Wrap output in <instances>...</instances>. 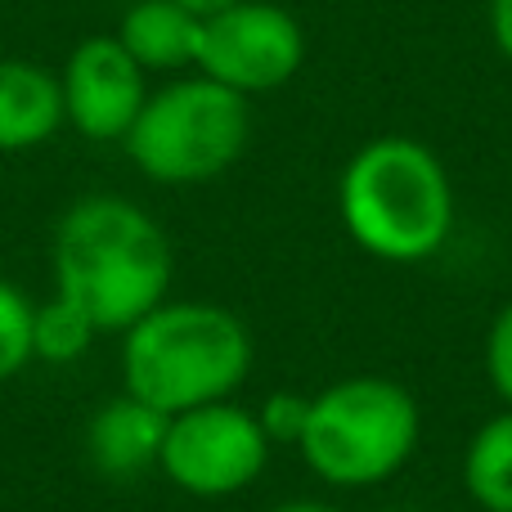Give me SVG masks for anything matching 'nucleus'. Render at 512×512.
Wrapping results in <instances>:
<instances>
[{"mask_svg": "<svg viewBox=\"0 0 512 512\" xmlns=\"http://www.w3.org/2000/svg\"><path fill=\"white\" fill-rule=\"evenodd\" d=\"M54 274L95 328H131L167 297V234L126 198H81L54 234Z\"/></svg>", "mask_w": 512, "mask_h": 512, "instance_id": "f257e3e1", "label": "nucleus"}, {"mask_svg": "<svg viewBox=\"0 0 512 512\" xmlns=\"http://www.w3.org/2000/svg\"><path fill=\"white\" fill-rule=\"evenodd\" d=\"M306 414H310V400L279 391V396H270V405H265V414H261V432L270 436V441H301Z\"/></svg>", "mask_w": 512, "mask_h": 512, "instance_id": "2eb2a0df", "label": "nucleus"}, {"mask_svg": "<svg viewBox=\"0 0 512 512\" xmlns=\"http://www.w3.org/2000/svg\"><path fill=\"white\" fill-rule=\"evenodd\" d=\"M248 144V104L212 77L176 81L144 99L126 131V153L149 180L198 185L230 167Z\"/></svg>", "mask_w": 512, "mask_h": 512, "instance_id": "39448f33", "label": "nucleus"}, {"mask_svg": "<svg viewBox=\"0 0 512 512\" xmlns=\"http://www.w3.org/2000/svg\"><path fill=\"white\" fill-rule=\"evenodd\" d=\"M252 364L248 328L221 306L180 301V306H153L131 324L122 346L126 396L162 409H185L225 400Z\"/></svg>", "mask_w": 512, "mask_h": 512, "instance_id": "f03ea898", "label": "nucleus"}, {"mask_svg": "<svg viewBox=\"0 0 512 512\" xmlns=\"http://www.w3.org/2000/svg\"><path fill=\"white\" fill-rule=\"evenodd\" d=\"M274 512H337V508H324V504H283Z\"/></svg>", "mask_w": 512, "mask_h": 512, "instance_id": "6ab92c4d", "label": "nucleus"}, {"mask_svg": "<svg viewBox=\"0 0 512 512\" xmlns=\"http://www.w3.org/2000/svg\"><path fill=\"white\" fill-rule=\"evenodd\" d=\"M63 117L86 140H126L144 108V68L117 36H90L63 68Z\"/></svg>", "mask_w": 512, "mask_h": 512, "instance_id": "6e6552de", "label": "nucleus"}, {"mask_svg": "<svg viewBox=\"0 0 512 512\" xmlns=\"http://www.w3.org/2000/svg\"><path fill=\"white\" fill-rule=\"evenodd\" d=\"M490 18H495L499 45H504V54L512 59V0H495V5H490Z\"/></svg>", "mask_w": 512, "mask_h": 512, "instance_id": "f3484780", "label": "nucleus"}, {"mask_svg": "<svg viewBox=\"0 0 512 512\" xmlns=\"http://www.w3.org/2000/svg\"><path fill=\"white\" fill-rule=\"evenodd\" d=\"M301 27L279 5L234 0L203 18L198 68L230 90H274L301 68Z\"/></svg>", "mask_w": 512, "mask_h": 512, "instance_id": "0eeeda50", "label": "nucleus"}, {"mask_svg": "<svg viewBox=\"0 0 512 512\" xmlns=\"http://www.w3.org/2000/svg\"><path fill=\"white\" fill-rule=\"evenodd\" d=\"M32 315L23 292L0 279V382L32 360Z\"/></svg>", "mask_w": 512, "mask_h": 512, "instance_id": "4468645a", "label": "nucleus"}, {"mask_svg": "<svg viewBox=\"0 0 512 512\" xmlns=\"http://www.w3.org/2000/svg\"><path fill=\"white\" fill-rule=\"evenodd\" d=\"M270 436L261 432V418L243 414L234 405H198L185 414H171L167 441H162V468L189 495H234L252 486L265 468Z\"/></svg>", "mask_w": 512, "mask_h": 512, "instance_id": "423d86ee", "label": "nucleus"}, {"mask_svg": "<svg viewBox=\"0 0 512 512\" xmlns=\"http://www.w3.org/2000/svg\"><path fill=\"white\" fill-rule=\"evenodd\" d=\"M486 364H490V378H495L499 396L512 405V301L504 306V315L495 319V328H490Z\"/></svg>", "mask_w": 512, "mask_h": 512, "instance_id": "dca6fc26", "label": "nucleus"}, {"mask_svg": "<svg viewBox=\"0 0 512 512\" xmlns=\"http://www.w3.org/2000/svg\"><path fill=\"white\" fill-rule=\"evenodd\" d=\"M90 337H95V319L68 297H54L50 306H41L32 315V355H41L50 364L77 360L90 346Z\"/></svg>", "mask_w": 512, "mask_h": 512, "instance_id": "ddd939ff", "label": "nucleus"}, {"mask_svg": "<svg viewBox=\"0 0 512 512\" xmlns=\"http://www.w3.org/2000/svg\"><path fill=\"white\" fill-rule=\"evenodd\" d=\"M463 481L486 512H512V414L495 418L472 436Z\"/></svg>", "mask_w": 512, "mask_h": 512, "instance_id": "f8f14e48", "label": "nucleus"}, {"mask_svg": "<svg viewBox=\"0 0 512 512\" xmlns=\"http://www.w3.org/2000/svg\"><path fill=\"white\" fill-rule=\"evenodd\" d=\"M418 445V405L387 378H351L310 400L301 450L333 486L387 481Z\"/></svg>", "mask_w": 512, "mask_h": 512, "instance_id": "20e7f679", "label": "nucleus"}, {"mask_svg": "<svg viewBox=\"0 0 512 512\" xmlns=\"http://www.w3.org/2000/svg\"><path fill=\"white\" fill-rule=\"evenodd\" d=\"M185 9H194V14H216V9H225V5H234V0H180Z\"/></svg>", "mask_w": 512, "mask_h": 512, "instance_id": "a211bd4d", "label": "nucleus"}, {"mask_svg": "<svg viewBox=\"0 0 512 512\" xmlns=\"http://www.w3.org/2000/svg\"><path fill=\"white\" fill-rule=\"evenodd\" d=\"M167 423L171 414L144 405L135 396H122L113 405H104L90 423V463H95L104 477H140L144 468L162 459V441H167Z\"/></svg>", "mask_w": 512, "mask_h": 512, "instance_id": "1a4fd4ad", "label": "nucleus"}, {"mask_svg": "<svg viewBox=\"0 0 512 512\" xmlns=\"http://www.w3.org/2000/svg\"><path fill=\"white\" fill-rule=\"evenodd\" d=\"M63 117V86L27 59H0V153L45 144Z\"/></svg>", "mask_w": 512, "mask_h": 512, "instance_id": "9d476101", "label": "nucleus"}, {"mask_svg": "<svg viewBox=\"0 0 512 512\" xmlns=\"http://www.w3.org/2000/svg\"><path fill=\"white\" fill-rule=\"evenodd\" d=\"M342 216L382 261H423L445 243L454 198L441 162L414 140H373L342 176Z\"/></svg>", "mask_w": 512, "mask_h": 512, "instance_id": "7ed1b4c3", "label": "nucleus"}, {"mask_svg": "<svg viewBox=\"0 0 512 512\" xmlns=\"http://www.w3.org/2000/svg\"><path fill=\"white\" fill-rule=\"evenodd\" d=\"M117 41L140 68H180L198 63L203 45V14L185 9L180 0H140L122 14Z\"/></svg>", "mask_w": 512, "mask_h": 512, "instance_id": "9b49d317", "label": "nucleus"}]
</instances>
